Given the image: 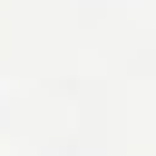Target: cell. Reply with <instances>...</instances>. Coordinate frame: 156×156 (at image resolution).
<instances>
[]
</instances>
